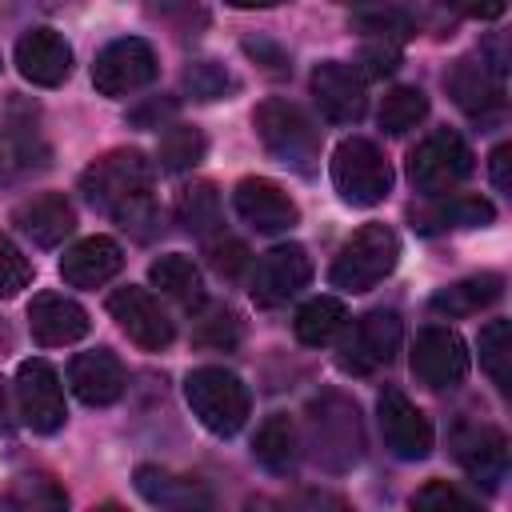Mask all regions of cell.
<instances>
[{
	"instance_id": "cell-1",
	"label": "cell",
	"mask_w": 512,
	"mask_h": 512,
	"mask_svg": "<svg viewBox=\"0 0 512 512\" xmlns=\"http://www.w3.org/2000/svg\"><path fill=\"white\" fill-rule=\"evenodd\" d=\"M80 192L92 208L112 216L136 240H152L160 232V204L152 196V164L136 148H112L92 160L80 176Z\"/></svg>"
},
{
	"instance_id": "cell-2",
	"label": "cell",
	"mask_w": 512,
	"mask_h": 512,
	"mask_svg": "<svg viewBox=\"0 0 512 512\" xmlns=\"http://www.w3.org/2000/svg\"><path fill=\"white\" fill-rule=\"evenodd\" d=\"M304 444L324 472H352L364 460V420L356 400L324 388L304 408Z\"/></svg>"
},
{
	"instance_id": "cell-3",
	"label": "cell",
	"mask_w": 512,
	"mask_h": 512,
	"mask_svg": "<svg viewBox=\"0 0 512 512\" xmlns=\"http://www.w3.org/2000/svg\"><path fill=\"white\" fill-rule=\"evenodd\" d=\"M252 124H256V136H260V144L280 160V164H288V168H296V172H316V164H320V128H316V120L300 108V104H292V100H284V96H268V100H260L256 104V112H252Z\"/></svg>"
},
{
	"instance_id": "cell-4",
	"label": "cell",
	"mask_w": 512,
	"mask_h": 512,
	"mask_svg": "<svg viewBox=\"0 0 512 512\" xmlns=\"http://www.w3.org/2000/svg\"><path fill=\"white\" fill-rule=\"evenodd\" d=\"M396 260H400V236L388 224H364L336 248L328 284L340 292H368L384 276H392Z\"/></svg>"
},
{
	"instance_id": "cell-5",
	"label": "cell",
	"mask_w": 512,
	"mask_h": 512,
	"mask_svg": "<svg viewBox=\"0 0 512 512\" xmlns=\"http://www.w3.org/2000/svg\"><path fill=\"white\" fill-rule=\"evenodd\" d=\"M184 400L192 408V416L212 432V436H236L252 412L248 388L236 372L220 368V364H204L192 368L184 380Z\"/></svg>"
},
{
	"instance_id": "cell-6",
	"label": "cell",
	"mask_w": 512,
	"mask_h": 512,
	"mask_svg": "<svg viewBox=\"0 0 512 512\" xmlns=\"http://www.w3.org/2000/svg\"><path fill=\"white\" fill-rule=\"evenodd\" d=\"M332 184L344 204L372 208L392 192V164L368 136H348L332 152Z\"/></svg>"
},
{
	"instance_id": "cell-7",
	"label": "cell",
	"mask_w": 512,
	"mask_h": 512,
	"mask_svg": "<svg viewBox=\"0 0 512 512\" xmlns=\"http://www.w3.org/2000/svg\"><path fill=\"white\" fill-rule=\"evenodd\" d=\"M472 176V148L464 136L436 128L408 152V180L424 196H444Z\"/></svg>"
},
{
	"instance_id": "cell-8",
	"label": "cell",
	"mask_w": 512,
	"mask_h": 512,
	"mask_svg": "<svg viewBox=\"0 0 512 512\" xmlns=\"http://www.w3.org/2000/svg\"><path fill=\"white\" fill-rule=\"evenodd\" d=\"M400 340H404L400 316L388 308H376V312H364L356 324H344V340H340L336 360L344 372L368 376V372L392 364V356L400 352Z\"/></svg>"
},
{
	"instance_id": "cell-9",
	"label": "cell",
	"mask_w": 512,
	"mask_h": 512,
	"mask_svg": "<svg viewBox=\"0 0 512 512\" xmlns=\"http://www.w3.org/2000/svg\"><path fill=\"white\" fill-rule=\"evenodd\" d=\"M156 76V52L148 40L140 36H120L112 44H104L96 52V64H92V84L100 96H132L140 88H148Z\"/></svg>"
},
{
	"instance_id": "cell-10",
	"label": "cell",
	"mask_w": 512,
	"mask_h": 512,
	"mask_svg": "<svg viewBox=\"0 0 512 512\" xmlns=\"http://www.w3.org/2000/svg\"><path fill=\"white\" fill-rule=\"evenodd\" d=\"M16 408H20V420L32 428V432H56L64 428L68 420V408H64V384H60V372L32 356L16 368Z\"/></svg>"
},
{
	"instance_id": "cell-11",
	"label": "cell",
	"mask_w": 512,
	"mask_h": 512,
	"mask_svg": "<svg viewBox=\"0 0 512 512\" xmlns=\"http://www.w3.org/2000/svg\"><path fill=\"white\" fill-rule=\"evenodd\" d=\"M412 372L432 392H448V388L464 384V376H468V348H464L460 332L448 328V324L420 328V336L412 344Z\"/></svg>"
},
{
	"instance_id": "cell-12",
	"label": "cell",
	"mask_w": 512,
	"mask_h": 512,
	"mask_svg": "<svg viewBox=\"0 0 512 512\" xmlns=\"http://www.w3.org/2000/svg\"><path fill=\"white\" fill-rule=\"evenodd\" d=\"M108 312H112V320L120 324V332H124L132 344H140L144 352H164V348L172 344V336H176L172 316H168V312L160 308V300H156L148 288H140V284L116 288V292L108 296Z\"/></svg>"
},
{
	"instance_id": "cell-13",
	"label": "cell",
	"mask_w": 512,
	"mask_h": 512,
	"mask_svg": "<svg viewBox=\"0 0 512 512\" xmlns=\"http://www.w3.org/2000/svg\"><path fill=\"white\" fill-rule=\"evenodd\" d=\"M376 420H380L384 448L396 460H424L432 452V440H436L432 424L400 388H384L376 396Z\"/></svg>"
},
{
	"instance_id": "cell-14",
	"label": "cell",
	"mask_w": 512,
	"mask_h": 512,
	"mask_svg": "<svg viewBox=\"0 0 512 512\" xmlns=\"http://www.w3.org/2000/svg\"><path fill=\"white\" fill-rule=\"evenodd\" d=\"M312 280V256L304 244H276L256 260L252 272V300L260 308H280L288 304L300 288Z\"/></svg>"
},
{
	"instance_id": "cell-15",
	"label": "cell",
	"mask_w": 512,
	"mask_h": 512,
	"mask_svg": "<svg viewBox=\"0 0 512 512\" xmlns=\"http://www.w3.org/2000/svg\"><path fill=\"white\" fill-rule=\"evenodd\" d=\"M444 88L468 116H496L504 108V64L488 56H464L444 76Z\"/></svg>"
},
{
	"instance_id": "cell-16",
	"label": "cell",
	"mask_w": 512,
	"mask_h": 512,
	"mask_svg": "<svg viewBox=\"0 0 512 512\" xmlns=\"http://www.w3.org/2000/svg\"><path fill=\"white\" fill-rule=\"evenodd\" d=\"M312 96H316V108L324 112V120H332V124H360L368 112V88H364V76L356 72V64H340V60L316 64Z\"/></svg>"
},
{
	"instance_id": "cell-17",
	"label": "cell",
	"mask_w": 512,
	"mask_h": 512,
	"mask_svg": "<svg viewBox=\"0 0 512 512\" xmlns=\"http://www.w3.org/2000/svg\"><path fill=\"white\" fill-rule=\"evenodd\" d=\"M232 208H236V216H240L248 228L268 232V236L288 232V228H296V220H300L296 200H292L276 180H268V176H244V180L236 184V192H232Z\"/></svg>"
},
{
	"instance_id": "cell-18",
	"label": "cell",
	"mask_w": 512,
	"mask_h": 512,
	"mask_svg": "<svg viewBox=\"0 0 512 512\" xmlns=\"http://www.w3.org/2000/svg\"><path fill=\"white\" fill-rule=\"evenodd\" d=\"M452 456L480 488H496L508 476V436L492 424H460L452 432Z\"/></svg>"
},
{
	"instance_id": "cell-19",
	"label": "cell",
	"mask_w": 512,
	"mask_h": 512,
	"mask_svg": "<svg viewBox=\"0 0 512 512\" xmlns=\"http://www.w3.org/2000/svg\"><path fill=\"white\" fill-rule=\"evenodd\" d=\"M16 68L36 88H56L72 72V48L56 28H28L16 40Z\"/></svg>"
},
{
	"instance_id": "cell-20",
	"label": "cell",
	"mask_w": 512,
	"mask_h": 512,
	"mask_svg": "<svg viewBox=\"0 0 512 512\" xmlns=\"http://www.w3.org/2000/svg\"><path fill=\"white\" fill-rule=\"evenodd\" d=\"M68 388L88 408H108V404H116L124 396L128 376H124V364L108 348H92V352H76L72 356V364H68Z\"/></svg>"
},
{
	"instance_id": "cell-21",
	"label": "cell",
	"mask_w": 512,
	"mask_h": 512,
	"mask_svg": "<svg viewBox=\"0 0 512 512\" xmlns=\"http://www.w3.org/2000/svg\"><path fill=\"white\" fill-rule=\"evenodd\" d=\"M28 328L36 336V344L64 348V344H76L80 336H88V312L64 292H40L28 304Z\"/></svg>"
},
{
	"instance_id": "cell-22",
	"label": "cell",
	"mask_w": 512,
	"mask_h": 512,
	"mask_svg": "<svg viewBox=\"0 0 512 512\" xmlns=\"http://www.w3.org/2000/svg\"><path fill=\"white\" fill-rule=\"evenodd\" d=\"M124 268V252L112 236H84L60 256V276L72 288H100Z\"/></svg>"
},
{
	"instance_id": "cell-23",
	"label": "cell",
	"mask_w": 512,
	"mask_h": 512,
	"mask_svg": "<svg viewBox=\"0 0 512 512\" xmlns=\"http://www.w3.org/2000/svg\"><path fill=\"white\" fill-rule=\"evenodd\" d=\"M136 492L152 508H176V512L212 508L216 504V496H212V488L204 480L180 476V472H168V468H156V464H140L136 468Z\"/></svg>"
},
{
	"instance_id": "cell-24",
	"label": "cell",
	"mask_w": 512,
	"mask_h": 512,
	"mask_svg": "<svg viewBox=\"0 0 512 512\" xmlns=\"http://www.w3.org/2000/svg\"><path fill=\"white\" fill-rule=\"evenodd\" d=\"M12 224L40 248H56L60 240L72 236L76 228V212L72 204L60 196V192H40V196H28L24 204H16L12 212Z\"/></svg>"
},
{
	"instance_id": "cell-25",
	"label": "cell",
	"mask_w": 512,
	"mask_h": 512,
	"mask_svg": "<svg viewBox=\"0 0 512 512\" xmlns=\"http://www.w3.org/2000/svg\"><path fill=\"white\" fill-rule=\"evenodd\" d=\"M432 200H436V204L412 212V224H416L420 232L484 228V224L496 220V208H492L484 196H472V192H444V196H432Z\"/></svg>"
},
{
	"instance_id": "cell-26",
	"label": "cell",
	"mask_w": 512,
	"mask_h": 512,
	"mask_svg": "<svg viewBox=\"0 0 512 512\" xmlns=\"http://www.w3.org/2000/svg\"><path fill=\"white\" fill-rule=\"evenodd\" d=\"M500 292H504V280H500L496 272H476V276H464V280L440 288V292L432 296V312H436V316H448V320H456V316H476V312H484L488 304H496Z\"/></svg>"
},
{
	"instance_id": "cell-27",
	"label": "cell",
	"mask_w": 512,
	"mask_h": 512,
	"mask_svg": "<svg viewBox=\"0 0 512 512\" xmlns=\"http://www.w3.org/2000/svg\"><path fill=\"white\" fill-rule=\"evenodd\" d=\"M176 220L188 236H200V240H212L224 232V216H220V192L208 184V180H192L180 188L176 196Z\"/></svg>"
},
{
	"instance_id": "cell-28",
	"label": "cell",
	"mask_w": 512,
	"mask_h": 512,
	"mask_svg": "<svg viewBox=\"0 0 512 512\" xmlns=\"http://www.w3.org/2000/svg\"><path fill=\"white\" fill-rule=\"evenodd\" d=\"M252 456H256V460H260L268 472H276V476L292 472V468H296V456H300V432H296L292 416L272 412V416H268V420L256 428Z\"/></svg>"
},
{
	"instance_id": "cell-29",
	"label": "cell",
	"mask_w": 512,
	"mask_h": 512,
	"mask_svg": "<svg viewBox=\"0 0 512 512\" xmlns=\"http://www.w3.org/2000/svg\"><path fill=\"white\" fill-rule=\"evenodd\" d=\"M344 324H348L344 300H336V296H312V300L300 304V312L292 320V332H296L300 344L324 348V344H332L344 332Z\"/></svg>"
},
{
	"instance_id": "cell-30",
	"label": "cell",
	"mask_w": 512,
	"mask_h": 512,
	"mask_svg": "<svg viewBox=\"0 0 512 512\" xmlns=\"http://www.w3.org/2000/svg\"><path fill=\"white\" fill-rule=\"evenodd\" d=\"M148 280H152V284H156L164 296L180 300L184 308H200V304H204L200 268H196L188 256H180V252H168V256L152 260V268H148Z\"/></svg>"
},
{
	"instance_id": "cell-31",
	"label": "cell",
	"mask_w": 512,
	"mask_h": 512,
	"mask_svg": "<svg viewBox=\"0 0 512 512\" xmlns=\"http://www.w3.org/2000/svg\"><path fill=\"white\" fill-rule=\"evenodd\" d=\"M476 348H480V368L488 372V380L508 392L512 388V328L508 320H488L476 336Z\"/></svg>"
},
{
	"instance_id": "cell-32",
	"label": "cell",
	"mask_w": 512,
	"mask_h": 512,
	"mask_svg": "<svg viewBox=\"0 0 512 512\" xmlns=\"http://www.w3.org/2000/svg\"><path fill=\"white\" fill-rule=\"evenodd\" d=\"M424 116H428V96H424L420 88H412V84L392 88V92L380 100V112H376V120H380V128H384L388 136L412 132Z\"/></svg>"
},
{
	"instance_id": "cell-33",
	"label": "cell",
	"mask_w": 512,
	"mask_h": 512,
	"mask_svg": "<svg viewBox=\"0 0 512 512\" xmlns=\"http://www.w3.org/2000/svg\"><path fill=\"white\" fill-rule=\"evenodd\" d=\"M204 136H200V128H192V124H172V128H164V136H160V144H156V164L164 168V172H192L200 160H204Z\"/></svg>"
},
{
	"instance_id": "cell-34",
	"label": "cell",
	"mask_w": 512,
	"mask_h": 512,
	"mask_svg": "<svg viewBox=\"0 0 512 512\" xmlns=\"http://www.w3.org/2000/svg\"><path fill=\"white\" fill-rule=\"evenodd\" d=\"M4 508H16V512H40V508H68V492L52 480V476H16L4 496H0Z\"/></svg>"
},
{
	"instance_id": "cell-35",
	"label": "cell",
	"mask_w": 512,
	"mask_h": 512,
	"mask_svg": "<svg viewBox=\"0 0 512 512\" xmlns=\"http://www.w3.org/2000/svg\"><path fill=\"white\" fill-rule=\"evenodd\" d=\"M32 284V264L28 256L0 232V300H12L20 288Z\"/></svg>"
},
{
	"instance_id": "cell-36",
	"label": "cell",
	"mask_w": 512,
	"mask_h": 512,
	"mask_svg": "<svg viewBox=\"0 0 512 512\" xmlns=\"http://www.w3.org/2000/svg\"><path fill=\"white\" fill-rule=\"evenodd\" d=\"M184 84H188V92H192L196 100H216V96H224V92L232 88L228 72H224L220 64H212V60L192 64V68L184 72Z\"/></svg>"
},
{
	"instance_id": "cell-37",
	"label": "cell",
	"mask_w": 512,
	"mask_h": 512,
	"mask_svg": "<svg viewBox=\"0 0 512 512\" xmlns=\"http://www.w3.org/2000/svg\"><path fill=\"white\" fill-rule=\"evenodd\" d=\"M208 264H212L224 280H236V276L248 268V248H244L236 236H212V240H208Z\"/></svg>"
},
{
	"instance_id": "cell-38",
	"label": "cell",
	"mask_w": 512,
	"mask_h": 512,
	"mask_svg": "<svg viewBox=\"0 0 512 512\" xmlns=\"http://www.w3.org/2000/svg\"><path fill=\"white\" fill-rule=\"evenodd\" d=\"M412 508H460V512H472L476 500L464 496L456 484L448 480H428L420 492H412Z\"/></svg>"
},
{
	"instance_id": "cell-39",
	"label": "cell",
	"mask_w": 512,
	"mask_h": 512,
	"mask_svg": "<svg viewBox=\"0 0 512 512\" xmlns=\"http://www.w3.org/2000/svg\"><path fill=\"white\" fill-rule=\"evenodd\" d=\"M196 336H200L204 344H216V348L236 344V336H240L236 312H228V308H208L204 320H200V328H196Z\"/></svg>"
},
{
	"instance_id": "cell-40",
	"label": "cell",
	"mask_w": 512,
	"mask_h": 512,
	"mask_svg": "<svg viewBox=\"0 0 512 512\" xmlns=\"http://www.w3.org/2000/svg\"><path fill=\"white\" fill-rule=\"evenodd\" d=\"M356 24H360L364 32H376L380 40H392V44L404 40V36H412V20H408L404 12H392V8H388V12H368V16H360Z\"/></svg>"
},
{
	"instance_id": "cell-41",
	"label": "cell",
	"mask_w": 512,
	"mask_h": 512,
	"mask_svg": "<svg viewBox=\"0 0 512 512\" xmlns=\"http://www.w3.org/2000/svg\"><path fill=\"white\" fill-rule=\"evenodd\" d=\"M360 64H364V68H356V72H360L364 80H368V76H388V72H396L400 52H396L392 40H380V44H368V48L360 52Z\"/></svg>"
},
{
	"instance_id": "cell-42",
	"label": "cell",
	"mask_w": 512,
	"mask_h": 512,
	"mask_svg": "<svg viewBox=\"0 0 512 512\" xmlns=\"http://www.w3.org/2000/svg\"><path fill=\"white\" fill-rule=\"evenodd\" d=\"M440 4L468 16V20H500L508 8V0H440Z\"/></svg>"
},
{
	"instance_id": "cell-43",
	"label": "cell",
	"mask_w": 512,
	"mask_h": 512,
	"mask_svg": "<svg viewBox=\"0 0 512 512\" xmlns=\"http://www.w3.org/2000/svg\"><path fill=\"white\" fill-rule=\"evenodd\" d=\"M508 144H500L496 152H492V184H496V192H508Z\"/></svg>"
},
{
	"instance_id": "cell-44",
	"label": "cell",
	"mask_w": 512,
	"mask_h": 512,
	"mask_svg": "<svg viewBox=\"0 0 512 512\" xmlns=\"http://www.w3.org/2000/svg\"><path fill=\"white\" fill-rule=\"evenodd\" d=\"M8 428H12V400H8V388L0 380V432H8Z\"/></svg>"
},
{
	"instance_id": "cell-45",
	"label": "cell",
	"mask_w": 512,
	"mask_h": 512,
	"mask_svg": "<svg viewBox=\"0 0 512 512\" xmlns=\"http://www.w3.org/2000/svg\"><path fill=\"white\" fill-rule=\"evenodd\" d=\"M232 8H276V4H288V0H224Z\"/></svg>"
},
{
	"instance_id": "cell-46",
	"label": "cell",
	"mask_w": 512,
	"mask_h": 512,
	"mask_svg": "<svg viewBox=\"0 0 512 512\" xmlns=\"http://www.w3.org/2000/svg\"><path fill=\"white\" fill-rule=\"evenodd\" d=\"M344 4H360V0H344Z\"/></svg>"
}]
</instances>
